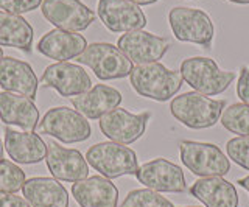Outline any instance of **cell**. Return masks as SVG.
<instances>
[{"label": "cell", "mask_w": 249, "mask_h": 207, "mask_svg": "<svg viewBox=\"0 0 249 207\" xmlns=\"http://www.w3.org/2000/svg\"><path fill=\"white\" fill-rule=\"evenodd\" d=\"M181 72L170 70L160 63H148L132 67L129 83L140 97L154 102H168L182 87Z\"/></svg>", "instance_id": "1"}, {"label": "cell", "mask_w": 249, "mask_h": 207, "mask_svg": "<svg viewBox=\"0 0 249 207\" xmlns=\"http://www.w3.org/2000/svg\"><path fill=\"white\" fill-rule=\"evenodd\" d=\"M226 108L224 100H212L198 92H184L170 103V112L190 129H207L220 121Z\"/></svg>", "instance_id": "2"}, {"label": "cell", "mask_w": 249, "mask_h": 207, "mask_svg": "<svg viewBox=\"0 0 249 207\" xmlns=\"http://www.w3.org/2000/svg\"><path fill=\"white\" fill-rule=\"evenodd\" d=\"M181 76L189 86L202 95H220L235 80V72L221 70L212 58L193 56L181 63Z\"/></svg>", "instance_id": "3"}, {"label": "cell", "mask_w": 249, "mask_h": 207, "mask_svg": "<svg viewBox=\"0 0 249 207\" xmlns=\"http://www.w3.org/2000/svg\"><path fill=\"white\" fill-rule=\"evenodd\" d=\"M88 164L107 179L132 176L139 170V160L134 150L117 142H101L86 153Z\"/></svg>", "instance_id": "4"}, {"label": "cell", "mask_w": 249, "mask_h": 207, "mask_svg": "<svg viewBox=\"0 0 249 207\" xmlns=\"http://www.w3.org/2000/svg\"><path fill=\"white\" fill-rule=\"evenodd\" d=\"M36 131L58 139L62 143H78L89 139L92 128L88 119L76 109L56 106L44 114V117L37 123Z\"/></svg>", "instance_id": "5"}, {"label": "cell", "mask_w": 249, "mask_h": 207, "mask_svg": "<svg viewBox=\"0 0 249 207\" xmlns=\"http://www.w3.org/2000/svg\"><path fill=\"white\" fill-rule=\"evenodd\" d=\"M168 24L178 41L198 44L204 49L212 47L215 27L212 17L206 11L189 6H175L168 13Z\"/></svg>", "instance_id": "6"}, {"label": "cell", "mask_w": 249, "mask_h": 207, "mask_svg": "<svg viewBox=\"0 0 249 207\" xmlns=\"http://www.w3.org/2000/svg\"><path fill=\"white\" fill-rule=\"evenodd\" d=\"M78 63L88 66L101 81L126 78L132 72V63L119 47L107 42H93L78 56Z\"/></svg>", "instance_id": "7"}, {"label": "cell", "mask_w": 249, "mask_h": 207, "mask_svg": "<svg viewBox=\"0 0 249 207\" xmlns=\"http://www.w3.org/2000/svg\"><path fill=\"white\" fill-rule=\"evenodd\" d=\"M179 156L182 164L193 174L201 178H210V176L223 178L231 172V160L213 143L182 140L179 143Z\"/></svg>", "instance_id": "8"}, {"label": "cell", "mask_w": 249, "mask_h": 207, "mask_svg": "<svg viewBox=\"0 0 249 207\" xmlns=\"http://www.w3.org/2000/svg\"><path fill=\"white\" fill-rule=\"evenodd\" d=\"M41 11L52 25L73 33L88 30L95 20V13L80 0H44Z\"/></svg>", "instance_id": "9"}, {"label": "cell", "mask_w": 249, "mask_h": 207, "mask_svg": "<svg viewBox=\"0 0 249 207\" xmlns=\"http://www.w3.org/2000/svg\"><path fill=\"white\" fill-rule=\"evenodd\" d=\"M150 119V112L131 114L123 108H115L100 119V131L112 142L131 145L145 134Z\"/></svg>", "instance_id": "10"}, {"label": "cell", "mask_w": 249, "mask_h": 207, "mask_svg": "<svg viewBox=\"0 0 249 207\" xmlns=\"http://www.w3.org/2000/svg\"><path fill=\"white\" fill-rule=\"evenodd\" d=\"M136 178L146 189L163 193H182L185 191V176L182 168L170 162V160L158 157L139 167Z\"/></svg>", "instance_id": "11"}, {"label": "cell", "mask_w": 249, "mask_h": 207, "mask_svg": "<svg viewBox=\"0 0 249 207\" xmlns=\"http://www.w3.org/2000/svg\"><path fill=\"white\" fill-rule=\"evenodd\" d=\"M117 47L131 63L139 66L159 63V59H162L170 49V41L167 37H160L143 30H134L120 36L117 41Z\"/></svg>", "instance_id": "12"}, {"label": "cell", "mask_w": 249, "mask_h": 207, "mask_svg": "<svg viewBox=\"0 0 249 207\" xmlns=\"http://www.w3.org/2000/svg\"><path fill=\"white\" fill-rule=\"evenodd\" d=\"M41 87L54 89L61 97H76L92 87V80L81 66L72 63H54L41 76Z\"/></svg>", "instance_id": "13"}, {"label": "cell", "mask_w": 249, "mask_h": 207, "mask_svg": "<svg viewBox=\"0 0 249 207\" xmlns=\"http://www.w3.org/2000/svg\"><path fill=\"white\" fill-rule=\"evenodd\" d=\"M97 11L103 25L112 33H128L146 25L145 13L128 0H98Z\"/></svg>", "instance_id": "14"}, {"label": "cell", "mask_w": 249, "mask_h": 207, "mask_svg": "<svg viewBox=\"0 0 249 207\" xmlns=\"http://www.w3.org/2000/svg\"><path fill=\"white\" fill-rule=\"evenodd\" d=\"M47 168L54 179L64 182H78L89 178V164L78 150L64 148L61 145L47 143Z\"/></svg>", "instance_id": "15"}, {"label": "cell", "mask_w": 249, "mask_h": 207, "mask_svg": "<svg viewBox=\"0 0 249 207\" xmlns=\"http://www.w3.org/2000/svg\"><path fill=\"white\" fill-rule=\"evenodd\" d=\"M0 87L3 92L28 97L35 100L39 87L36 73L25 61L13 56H3L0 61Z\"/></svg>", "instance_id": "16"}, {"label": "cell", "mask_w": 249, "mask_h": 207, "mask_svg": "<svg viewBox=\"0 0 249 207\" xmlns=\"http://www.w3.org/2000/svg\"><path fill=\"white\" fill-rule=\"evenodd\" d=\"M5 134V151L14 164H39L47 156V143L41 139V136L33 131H16L6 126Z\"/></svg>", "instance_id": "17"}, {"label": "cell", "mask_w": 249, "mask_h": 207, "mask_svg": "<svg viewBox=\"0 0 249 207\" xmlns=\"http://www.w3.org/2000/svg\"><path fill=\"white\" fill-rule=\"evenodd\" d=\"M70 103L86 119L97 120L119 108L122 103V94L115 87L95 84L84 94L70 98Z\"/></svg>", "instance_id": "18"}, {"label": "cell", "mask_w": 249, "mask_h": 207, "mask_svg": "<svg viewBox=\"0 0 249 207\" xmlns=\"http://www.w3.org/2000/svg\"><path fill=\"white\" fill-rule=\"evenodd\" d=\"M72 196L80 207H117L119 189L105 176H90L73 184Z\"/></svg>", "instance_id": "19"}, {"label": "cell", "mask_w": 249, "mask_h": 207, "mask_svg": "<svg viewBox=\"0 0 249 207\" xmlns=\"http://www.w3.org/2000/svg\"><path fill=\"white\" fill-rule=\"evenodd\" d=\"M88 47L84 36L66 32V30H50L37 42V52L41 55L56 59L58 63H66L67 59L78 58Z\"/></svg>", "instance_id": "20"}, {"label": "cell", "mask_w": 249, "mask_h": 207, "mask_svg": "<svg viewBox=\"0 0 249 207\" xmlns=\"http://www.w3.org/2000/svg\"><path fill=\"white\" fill-rule=\"evenodd\" d=\"M0 119L5 125H14L23 131H35L39 123V111L28 97L0 92Z\"/></svg>", "instance_id": "21"}, {"label": "cell", "mask_w": 249, "mask_h": 207, "mask_svg": "<svg viewBox=\"0 0 249 207\" xmlns=\"http://www.w3.org/2000/svg\"><path fill=\"white\" fill-rule=\"evenodd\" d=\"M190 195L206 207H238V193L232 182L221 176H210L195 181Z\"/></svg>", "instance_id": "22"}, {"label": "cell", "mask_w": 249, "mask_h": 207, "mask_svg": "<svg viewBox=\"0 0 249 207\" xmlns=\"http://www.w3.org/2000/svg\"><path fill=\"white\" fill-rule=\"evenodd\" d=\"M22 193L31 207H69L67 190L54 178H30L23 184Z\"/></svg>", "instance_id": "23"}, {"label": "cell", "mask_w": 249, "mask_h": 207, "mask_svg": "<svg viewBox=\"0 0 249 207\" xmlns=\"http://www.w3.org/2000/svg\"><path fill=\"white\" fill-rule=\"evenodd\" d=\"M33 36V27L22 16L0 11V45L30 53Z\"/></svg>", "instance_id": "24"}, {"label": "cell", "mask_w": 249, "mask_h": 207, "mask_svg": "<svg viewBox=\"0 0 249 207\" xmlns=\"http://www.w3.org/2000/svg\"><path fill=\"white\" fill-rule=\"evenodd\" d=\"M220 121L233 134L249 136V106L245 103H233L228 106L224 108Z\"/></svg>", "instance_id": "25"}, {"label": "cell", "mask_w": 249, "mask_h": 207, "mask_svg": "<svg viewBox=\"0 0 249 207\" xmlns=\"http://www.w3.org/2000/svg\"><path fill=\"white\" fill-rule=\"evenodd\" d=\"M25 181V172L18 164L0 159V193H18Z\"/></svg>", "instance_id": "26"}, {"label": "cell", "mask_w": 249, "mask_h": 207, "mask_svg": "<svg viewBox=\"0 0 249 207\" xmlns=\"http://www.w3.org/2000/svg\"><path fill=\"white\" fill-rule=\"evenodd\" d=\"M120 207H175L165 196L151 189H136L124 196Z\"/></svg>", "instance_id": "27"}, {"label": "cell", "mask_w": 249, "mask_h": 207, "mask_svg": "<svg viewBox=\"0 0 249 207\" xmlns=\"http://www.w3.org/2000/svg\"><path fill=\"white\" fill-rule=\"evenodd\" d=\"M229 159L249 172V136H238L226 143Z\"/></svg>", "instance_id": "28"}, {"label": "cell", "mask_w": 249, "mask_h": 207, "mask_svg": "<svg viewBox=\"0 0 249 207\" xmlns=\"http://www.w3.org/2000/svg\"><path fill=\"white\" fill-rule=\"evenodd\" d=\"M42 0H0V10L11 14H23L37 10Z\"/></svg>", "instance_id": "29"}, {"label": "cell", "mask_w": 249, "mask_h": 207, "mask_svg": "<svg viewBox=\"0 0 249 207\" xmlns=\"http://www.w3.org/2000/svg\"><path fill=\"white\" fill-rule=\"evenodd\" d=\"M237 95L245 104L249 106V69L241 67L240 70V78L237 83Z\"/></svg>", "instance_id": "30"}, {"label": "cell", "mask_w": 249, "mask_h": 207, "mask_svg": "<svg viewBox=\"0 0 249 207\" xmlns=\"http://www.w3.org/2000/svg\"><path fill=\"white\" fill-rule=\"evenodd\" d=\"M0 207H31V204L16 193H0Z\"/></svg>", "instance_id": "31"}, {"label": "cell", "mask_w": 249, "mask_h": 207, "mask_svg": "<svg viewBox=\"0 0 249 207\" xmlns=\"http://www.w3.org/2000/svg\"><path fill=\"white\" fill-rule=\"evenodd\" d=\"M128 2H132L140 6V5H153L156 2H159V0H128Z\"/></svg>", "instance_id": "32"}, {"label": "cell", "mask_w": 249, "mask_h": 207, "mask_svg": "<svg viewBox=\"0 0 249 207\" xmlns=\"http://www.w3.org/2000/svg\"><path fill=\"white\" fill-rule=\"evenodd\" d=\"M241 187H243L245 190H248V193H249V174L248 176H245V178H241V179H238L237 181Z\"/></svg>", "instance_id": "33"}, {"label": "cell", "mask_w": 249, "mask_h": 207, "mask_svg": "<svg viewBox=\"0 0 249 207\" xmlns=\"http://www.w3.org/2000/svg\"><path fill=\"white\" fill-rule=\"evenodd\" d=\"M232 3H238V5H249V0H228Z\"/></svg>", "instance_id": "34"}, {"label": "cell", "mask_w": 249, "mask_h": 207, "mask_svg": "<svg viewBox=\"0 0 249 207\" xmlns=\"http://www.w3.org/2000/svg\"><path fill=\"white\" fill-rule=\"evenodd\" d=\"M3 150H5L3 142H2V139H0V159H3Z\"/></svg>", "instance_id": "35"}, {"label": "cell", "mask_w": 249, "mask_h": 207, "mask_svg": "<svg viewBox=\"0 0 249 207\" xmlns=\"http://www.w3.org/2000/svg\"><path fill=\"white\" fill-rule=\"evenodd\" d=\"M2 58H3V50H2V47H0V61H2Z\"/></svg>", "instance_id": "36"}, {"label": "cell", "mask_w": 249, "mask_h": 207, "mask_svg": "<svg viewBox=\"0 0 249 207\" xmlns=\"http://www.w3.org/2000/svg\"><path fill=\"white\" fill-rule=\"evenodd\" d=\"M187 207H198V206H187Z\"/></svg>", "instance_id": "37"}]
</instances>
